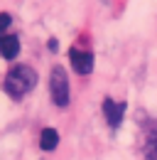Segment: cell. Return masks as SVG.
Returning a JSON list of instances; mask_svg holds the SVG:
<instances>
[{
    "label": "cell",
    "mask_w": 157,
    "mask_h": 160,
    "mask_svg": "<svg viewBox=\"0 0 157 160\" xmlns=\"http://www.w3.org/2000/svg\"><path fill=\"white\" fill-rule=\"evenodd\" d=\"M49 96L59 108H66L71 101V91H69V77L64 72V67H52L49 74Z\"/></svg>",
    "instance_id": "obj_2"
},
{
    "label": "cell",
    "mask_w": 157,
    "mask_h": 160,
    "mask_svg": "<svg viewBox=\"0 0 157 160\" xmlns=\"http://www.w3.org/2000/svg\"><path fill=\"white\" fill-rule=\"evenodd\" d=\"M17 54H20L17 35H2V37H0V57H2V59H15Z\"/></svg>",
    "instance_id": "obj_5"
},
{
    "label": "cell",
    "mask_w": 157,
    "mask_h": 160,
    "mask_svg": "<svg viewBox=\"0 0 157 160\" xmlns=\"http://www.w3.org/2000/svg\"><path fill=\"white\" fill-rule=\"evenodd\" d=\"M37 86V72L27 64H17L7 72V77L2 81V91L12 101H22L32 89Z\"/></svg>",
    "instance_id": "obj_1"
},
{
    "label": "cell",
    "mask_w": 157,
    "mask_h": 160,
    "mask_svg": "<svg viewBox=\"0 0 157 160\" xmlns=\"http://www.w3.org/2000/svg\"><path fill=\"white\" fill-rule=\"evenodd\" d=\"M10 22H12L10 12H0V37H2V35H5V30L10 27Z\"/></svg>",
    "instance_id": "obj_8"
},
{
    "label": "cell",
    "mask_w": 157,
    "mask_h": 160,
    "mask_svg": "<svg viewBox=\"0 0 157 160\" xmlns=\"http://www.w3.org/2000/svg\"><path fill=\"white\" fill-rule=\"evenodd\" d=\"M57 49H59V42L52 37V40H49V52H57Z\"/></svg>",
    "instance_id": "obj_9"
},
{
    "label": "cell",
    "mask_w": 157,
    "mask_h": 160,
    "mask_svg": "<svg viewBox=\"0 0 157 160\" xmlns=\"http://www.w3.org/2000/svg\"><path fill=\"white\" fill-rule=\"evenodd\" d=\"M142 155H145V160H157V128L147 133L145 145H142Z\"/></svg>",
    "instance_id": "obj_7"
},
{
    "label": "cell",
    "mask_w": 157,
    "mask_h": 160,
    "mask_svg": "<svg viewBox=\"0 0 157 160\" xmlns=\"http://www.w3.org/2000/svg\"><path fill=\"white\" fill-rule=\"evenodd\" d=\"M57 145H59L57 128H42V133H39V148L42 150H54Z\"/></svg>",
    "instance_id": "obj_6"
},
{
    "label": "cell",
    "mask_w": 157,
    "mask_h": 160,
    "mask_svg": "<svg viewBox=\"0 0 157 160\" xmlns=\"http://www.w3.org/2000/svg\"><path fill=\"white\" fill-rule=\"evenodd\" d=\"M103 116H106V121H108L111 128H118L120 121H123V116H125V103H118V101H113L111 96H106V99H103Z\"/></svg>",
    "instance_id": "obj_4"
},
{
    "label": "cell",
    "mask_w": 157,
    "mask_h": 160,
    "mask_svg": "<svg viewBox=\"0 0 157 160\" xmlns=\"http://www.w3.org/2000/svg\"><path fill=\"white\" fill-rule=\"evenodd\" d=\"M69 62H71V67H74V72L76 74H91L93 72V64H96V57L91 54V52H83V49H78V47H71L69 49Z\"/></svg>",
    "instance_id": "obj_3"
}]
</instances>
